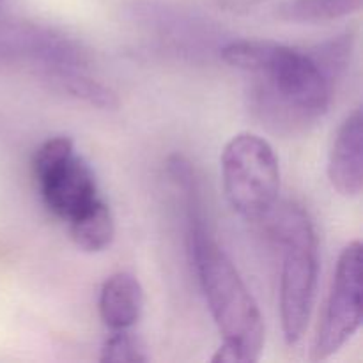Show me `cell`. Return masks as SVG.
<instances>
[{"label":"cell","mask_w":363,"mask_h":363,"mask_svg":"<svg viewBox=\"0 0 363 363\" xmlns=\"http://www.w3.org/2000/svg\"><path fill=\"white\" fill-rule=\"evenodd\" d=\"M222 59L254 74L250 108L275 133H301L328 110L332 80L308 52L275 41L243 39L229 43Z\"/></svg>","instance_id":"6da1fadb"},{"label":"cell","mask_w":363,"mask_h":363,"mask_svg":"<svg viewBox=\"0 0 363 363\" xmlns=\"http://www.w3.org/2000/svg\"><path fill=\"white\" fill-rule=\"evenodd\" d=\"M268 229L282 247L280 323L289 346L301 340L314 307L319 272L318 236L311 216L301 206L286 202L268 213Z\"/></svg>","instance_id":"3957f363"},{"label":"cell","mask_w":363,"mask_h":363,"mask_svg":"<svg viewBox=\"0 0 363 363\" xmlns=\"http://www.w3.org/2000/svg\"><path fill=\"white\" fill-rule=\"evenodd\" d=\"M101 362L112 363H142L147 362L145 346L130 330H113L112 335L105 339L101 346Z\"/></svg>","instance_id":"7c38bea8"},{"label":"cell","mask_w":363,"mask_h":363,"mask_svg":"<svg viewBox=\"0 0 363 363\" xmlns=\"http://www.w3.org/2000/svg\"><path fill=\"white\" fill-rule=\"evenodd\" d=\"M266 2H268V0H208V4H211L216 9L233 14L250 13L252 9H255V7L262 6V4Z\"/></svg>","instance_id":"5bb4252c"},{"label":"cell","mask_w":363,"mask_h":363,"mask_svg":"<svg viewBox=\"0 0 363 363\" xmlns=\"http://www.w3.org/2000/svg\"><path fill=\"white\" fill-rule=\"evenodd\" d=\"M220 163L230 208L250 222L264 220L280 194V165L272 144L259 135L240 133L227 142Z\"/></svg>","instance_id":"277c9868"},{"label":"cell","mask_w":363,"mask_h":363,"mask_svg":"<svg viewBox=\"0 0 363 363\" xmlns=\"http://www.w3.org/2000/svg\"><path fill=\"white\" fill-rule=\"evenodd\" d=\"M144 308V289L137 277L119 272L105 280L99 291L98 311L103 325L113 330H130L137 325Z\"/></svg>","instance_id":"ba28073f"},{"label":"cell","mask_w":363,"mask_h":363,"mask_svg":"<svg viewBox=\"0 0 363 363\" xmlns=\"http://www.w3.org/2000/svg\"><path fill=\"white\" fill-rule=\"evenodd\" d=\"M362 319V243L351 241L337 262L332 289L312 346V360H326L346 346L360 330Z\"/></svg>","instance_id":"5b68a950"},{"label":"cell","mask_w":363,"mask_h":363,"mask_svg":"<svg viewBox=\"0 0 363 363\" xmlns=\"http://www.w3.org/2000/svg\"><path fill=\"white\" fill-rule=\"evenodd\" d=\"M48 78H52L64 92H69L73 98L82 99L98 108L112 110L119 106L117 94L110 87L103 85L101 82H96L92 78L84 77L73 69H67L66 66L50 67Z\"/></svg>","instance_id":"8fae6325"},{"label":"cell","mask_w":363,"mask_h":363,"mask_svg":"<svg viewBox=\"0 0 363 363\" xmlns=\"http://www.w3.org/2000/svg\"><path fill=\"white\" fill-rule=\"evenodd\" d=\"M353 34H344L323 43L308 53L319 64V67L325 71L326 77L333 82L347 67V60L353 52Z\"/></svg>","instance_id":"4fadbf2b"},{"label":"cell","mask_w":363,"mask_h":363,"mask_svg":"<svg viewBox=\"0 0 363 363\" xmlns=\"http://www.w3.org/2000/svg\"><path fill=\"white\" fill-rule=\"evenodd\" d=\"M67 223H69V236L73 243L89 254L106 250L116 236L112 209L101 199H98L94 204L89 206Z\"/></svg>","instance_id":"9c48e42d"},{"label":"cell","mask_w":363,"mask_h":363,"mask_svg":"<svg viewBox=\"0 0 363 363\" xmlns=\"http://www.w3.org/2000/svg\"><path fill=\"white\" fill-rule=\"evenodd\" d=\"M363 0H286L277 18L291 23H325L350 16L362 9Z\"/></svg>","instance_id":"30bf717a"},{"label":"cell","mask_w":363,"mask_h":363,"mask_svg":"<svg viewBox=\"0 0 363 363\" xmlns=\"http://www.w3.org/2000/svg\"><path fill=\"white\" fill-rule=\"evenodd\" d=\"M328 179L344 197H358L363 188V116L357 108L342 121L328 158Z\"/></svg>","instance_id":"52a82bcc"},{"label":"cell","mask_w":363,"mask_h":363,"mask_svg":"<svg viewBox=\"0 0 363 363\" xmlns=\"http://www.w3.org/2000/svg\"><path fill=\"white\" fill-rule=\"evenodd\" d=\"M34 179L38 181L46 208L66 222L99 199L98 183L91 165L74 152Z\"/></svg>","instance_id":"8992f818"},{"label":"cell","mask_w":363,"mask_h":363,"mask_svg":"<svg viewBox=\"0 0 363 363\" xmlns=\"http://www.w3.org/2000/svg\"><path fill=\"white\" fill-rule=\"evenodd\" d=\"M206 303L222 335L215 363H252L264 347V319L240 272L213 234L188 247Z\"/></svg>","instance_id":"7a4b0ae2"}]
</instances>
